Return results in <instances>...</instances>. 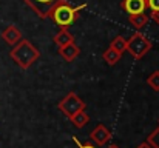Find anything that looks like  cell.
Segmentation results:
<instances>
[{"label":"cell","mask_w":159,"mask_h":148,"mask_svg":"<svg viewBox=\"0 0 159 148\" xmlns=\"http://www.w3.org/2000/svg\"><path fill=\"white\" fill-rule=\"evenodd\" d=\"M120 57H122V54H120V52H117L116 49H113L111 47H108V48L104 51V54H102L104 62H105L107 65H110V66L116 65V63L120 60Z\"/></svg>","instance_id":"7c38bea8"},{"label":"cell","mask_w":159,"mask_h":148,"mask_svg":"<svg viewBox=\"0 0 159 148\" xmlns=\"http://www.w3.org/2000/svg\"><path fill=\"white\" fill-rule=\"evenodd\" d=\"M147 83H148V87H150L153 91L159 93V71H153V73L147 77Z\"/></svg>","instance_id":"9a60e30c"},{"label":"cell","mask_w":159,"mask_h":148,"mask_svg":"<svg viewBox=\"0 0 159 148\" xmlns=\"http://www.w3.org/2000/svg\"><path fill=\"white\" fill-rule=\"evenodd\" d=\"M87 8V5H79V6H73L68 2L59 5L57 8H54V11L51 12L50 19H53L54 23L60 28V29H68L80 16V11H84Z\"/></svg>","instance_id":"7a4b0ae2"},{"label":"cell","mask_w":159,"mask_h":148,"mask_svg":"<svg viewBox=\"0 0 159 148\" xmlns=\"http://www.w3.org/2000/svg\"><path fill=\"white\" fill-rule=\"evenodd\" d=\"M108 148H119V147H117V145H110Z\"/></svg>","instance_id":"44dd1931"},{"label":"cell","mask_w":159,"mask_h":148,"mask_svg":"<svg viewBox=\"0 0 159 148\" xmlns=\"http://www.w3.org/2000/svg\"><path fill=\"white\" fill-rule=\"evenodd\" d=\"M40 19H48L54 11L62 3H66L68 0H23Z\"/></svg>","instance_id":"5b68a950"},{"label":"cell","mask_w":159,"mask_h":148,"mask_svg":"<svg viewBox=\"0 0 159 148\" xmlns=\"http://www.w3.org/2000/svg\"><path fill=\"white\" fill-rule=\"evenodd\" d=\"M9 57H11L22 70H28L34 62L39 60L40 51L36 48L28 39H22L17 45H14L12 49L9 51Z\"/></svg>","instance_id":"6da1fadb"},{"label":"cell","mask_w":159,"mask_h":148,"mask_svg":"<svg viewBox=\"0 0 159 148\" xmlns=\"http://www.w3.org/2000/svg\"><path fill=\"white\" fill-rule=\"evenodd\" d=\"M57 106H59V110H60V111H62L68 119H71V117H73V116H76L77 113L85 111L87 103L79 97L74 91H71V93H68L65 97L59 102V105H57Z\"/></svg>","instance_id":"277c9868"},{"label":"cell","mask_w":159,"mask_h":148,"mask_svg":"<svg viewBox=\"0 0 159 148\" xmlns=\"http://www.w3.org/2000/svg\"><path fill=\"white\" fill-rule=\"evenodd\" d=\"M110 47H111L113 49H116L117 52L124 54V52L127 51V40H125L122 36H117V37H114V39L111 40Z\"/></svg>","instance_id":"5bb4252c"},{"label":"cell","mask_w":159,"mask_h":148,"mask_svg":"<svg viewBox=\"0 0 159 148\" xmlns=\"http://www.w3.org/2000/svg\"><path fill=\"white\" fill-rule=\"evenodd\" d=\"M136 148H152V145H150V144H148V142L145 141V142H142V144H139V145H138V147H136Z\"/></svg>","instance_id":"ffe728a7"},{"label":"cell","mask_w":159,"mask_h":148,"mask_svg":"<svg viewBox=\"0 0 159 148\" xmlns=\"http://www.w3.org/2000/svg\"><path fill=\"white\" fill-rule=\"evenodd\" d=\"M90 137H91V141L96 142V145L102 147V145H105L107 142L111 139V133H110V130L107 128L104 123H99V125L91 131Z\"/></svg>","instance_id":"52a82bcc"},{"label":"cell","mask_w":159,"mask_h":148,"mask_svg":"<svg viewBox=\"0 0 159 148\" xmlns=\"http://www.w3.org/2000/svg\"><path fill=\"white\" fill-rule=\"evenodd\" d=\"M120 8L128 16H134V14L145 12V9L148 6H147V0H122L120 2Z\"/></svg>","instance_id":"8992f818"},{"label":"cell","mask_w":159,"mask_h":148,"mask_svg":"<svg viewBox=\"0 0 159 148\" xmlns=\"http://www.w3.org/2000/svg\"><path fill=\"white\" fill-rule=\"evenodd\" d=\"M148 20H150V17H148L145 12H142V14H134V16H128L130 25H131L133 28H136L138 31H141V29L148 23Z\"/></svg>","instance_id":"8fae6325"},{"label":"cell","mask_w":159,"mask_h":148,"mask_svg":"<svg viewBox=\"0 0 159 148\" xmlns=\"http://www.w3.org/2000/svg\"><path fill=\"white\" fill-rule=\"evenodd\" d=\"M74 142H76V145H77V148H96L91 142H87V144H80L76 137H74Z\"/></svg>","instance_id":"ac0fdd59"},{"label":"cell","mask_w":159,"mask_h":148,"mask_svg":"<svg viewBox=\"0 0 159 148\" xmlns=\"http://www.w3.org/2000/svg\"><path fill=\"white\" fill-rule=\"evenodd\" d=\"M2 39H3L8 45L14 47V45H17L23 37H22V33H20V29H19L17 26L9 25L8 28H5V29L2 31Z\"/></svg>","instance_id":"ba28073f"},{"label":"cell","mask_w":159,"mask_h":148,"mask_svg":"<svg viewBox=\"0 0 159 148\" xmlns=\"http://www.w3.org/2000/svg\"><path fill=\"white\" fill-rule=\"evenodd\" d=\"M152 48H153V42L148 37H145V34H142L141 31H136L127 40V51L136 60H141L142 57H145V54H148Z\"/></svg>","instance_id":"3957f363"},{"label":"cell","mask_w":159,"mask_h":148,"mask_svg":"<svg viewBox=\"0 0 159 148\" xmlns=\"http://www.w3.org/2000/svg\"><path fill=\"white\" fill-rule=\"evenodd\" d=\"M53 40L59 48H62V47H65V45H68V43H74V36H73L68 29H60L53 37Z\"/></svg>","instance_id":"30bf717a"},{"label":"cell","mask_w":159,"mask_h":148,"mask_svg":"<svg viewBox=\"0 0 159 148\" xmlns=\"http://www.w3.org/2000/svg\"><path fill=\"white\" fill-rule=\"evenodd\" d=\"M59 54H60V57H62L65 62H73L74 59L79 57L80 48H79L76 43H68V45L59 48Z\"/></svg>","instance_id":"9c48e42d"},{"label":"cell","mask_w":159,"mask_h":148,"mask_svg":"<svg viewBox=\"0 0 159 148\" xmlns=\"http://www.w3.org/2000/svg\"><path fill=\"white\" fill-rule=\"evenodd\" d=\"M147 142L152 145V148H159V125L156 130L152 131V134L147 137Z\"/></svg>","instance_id":"2e32d148"},{"label":"cell","mask_w":159,"mask_h":148,"mask_svg":"<svg viewBox=\"0 0 159 148\" xmlns=\"http://www.w3.org/2000/svg\"><path fill=\"white\" fill-rule=\"evenodd\" d=\"M147 6L152 12L159 11V0H147Z\"/></svg>","instance_id":"e0dca14e"},{"label":"cell","mask_w":159,"mask_h":148,"mask_svg":"<svg viewBox=\"0 0 159 148\" xmlns=\"http://www.w3.org/2000/svg\"><path fill=\"white\" fill-rule=\"evenodd\" d=\"M155 22H156V25H159V11H155V12H152V16H150Z\"/></svg>","instance_id":"d6986e66"},{"label":"cell","mask_w":159,"mask_h":148,"mask_svg":"<svg viewBox=\"0 0 159 148\" xmlns=\"http://www.w3.org/2000/svg\"><path fill=\"white\" fill-rule=\"evenodd\" d=\"M70 120H71V123H73L76 128H84V127L90 122V116H88L85 111H80V113H77L76 116H73Z\"/></svg>","instance_id":"4fadbf2b"}]
</instances>
